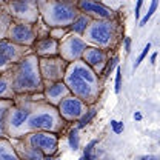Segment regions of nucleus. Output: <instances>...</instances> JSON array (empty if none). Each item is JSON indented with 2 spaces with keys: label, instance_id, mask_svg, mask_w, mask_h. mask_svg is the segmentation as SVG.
<instances>
[{
  "label": "nucleus",
  "instance_id": "4",
  "mask_svg": "<svg viewBox=\"0 0 160 160\" xmlns=\"http://www.w3.org/2000/svg\"><path fill=\"white\" fill-rule=\"evenodd\" d=\"M37 8L48 28H68L80 14L77 0H37Z\"/></svg>",
  "mask_w": 160,
  "mask_h": 160
},
{
  "label": "nucleus",
  "instance_id": "20",
  "mask_svg": "<svg viewBox=\"0 0 160 160\" xmlns=\"http://www.w3.org/2000/svg\"><path fill=\"white\" fill-rule=\"evenodd\" d=\"M91 17H88L86 14H82L80 12L79 16L76 17V19L71 22V25L68 26L69 28V32L71 34H76V36H83L85 34V31H86V28L89 26V23H91Z\"/></svg>",
  "mask_w": 160,
  "mask_h": 160
},
{
  "label": "nucleus",
  "instance_id": "34",
  "mask_svg": "<svg viewBox=\"0 0 160 160\" xmlns=\"http://www.w3.org/2000/svg\"><path fill=\"white\" fill-rule=\"evenodd\" d=\"M142 6H143V0H137V3H136V9H134L136 20L140 19V11H142Z\"/></svg>",
  "mask_w": 160,
  "mask_h": 160
},
{
  "label": "nucleus",
  "instance_id": "16",
  "mask_svg": "<svg viewBox=\"0 0 160 160\" xmlns=\"http://www.w3.org/2000/svg\"><path fill=\"white\" fill-rule=\"evenodd\" d=\"M71 92L69 89L66 88V85L63 82H56V83H45L43 85V91H42V97L43 102H46L48 105L51 106H56L59 105L65 97H68Z\"/></svg>",
  "mask_w": 160,
  "mask_h": 160
},
{
  "label": "nucleus",
  "instance_id": "21",
  "mask_svg": "<svg viewBox=\"0 0 160 160\" xmlns=\"http://www.w3.org/2000/svg\"><path fill=\"white\" fill-rule=\"evenodd\" d=\"M12 105V100H0V139H8L6 132V117Z\"/></svg>",
  "mask_w": 160,
  "mask_h": 160
},
{
  "label": "nucleus",
  "instance_id": "39",
  "mask_svg": "<svg viewBox=\"0 0 160 160\" xmlns=\"http://www.w3.org/2000/svg\"><path fill=\"white\" fill-rule=\"evenodd\" d=\"M79 160H85V159H83V157H80V159Z\"/></svg>",
  "mask_w": 160,
  "mask_h": 160
},
{
  "label": "nucleus",
  "instance_id": "36",
  "mask_svg": "<svg viewBox=\"0 0 160 160\" xmlns=\"http://www.w3.org/2000/svg\"><path fill=\"white\" fill-rule=\"evenodd\" d=\"M140 160H159L157 156H142Z\"/></svg>",
  "mask_w": 160,
  "mask_h": 160
},
{
  "label": "nucleus",
  "instance_id": "26",
  "mask_svg": "<svg viewBox=\"0 0 160 160\" xmlns=\"http://www.w3.org/2000/svg\"><path fill=\"white\" fill-rule=\"evenodd\" d=\"M68 145L72 151H77L80 148V132L76 126L72 129H69V132H68Z\"/></svg>",
  "mask_w": 160,
  "mask_h": 160
},
{
  "label": "nucleus",
  "instance_id": "10",
  "mask_svg": "<svg viewBox=\"0 0 160 160\" xmlns=\"http://www.w3.org/2000/svg\"><path fill=\"white\" fill-rule=\"evenodd\" d=\"M32 49L28 46H20L6 39L0 40V72L8 71L12 65L23 59L25 56L31 54Z\"/></svg>",
  "mask_w": 160,
  "mask_h": 160
},
{
  "label": "nucleus",
  "instance_id": "18",
  "mask_svg": "<svg viewBox=\"0 0 160 160\" xmlns=\"http://www.w3.org/2000/svg\"><path fill=\"white\" fill-rule=\"evenodd\" d=\"M12 148L16 149L20 160H45L46 156H43L39 149L29 146L23 139H9Z\"/></svg>",
  "mask_w": 160,
  "mask_h": 160
},
{
  "label": "nucleus",
  "instance_id": "29",
  "mask_svg": "<svg viewBox=\"0 0 160 160\" xmlns=\"http://www.w3.org/2000/svg\"><path fill=\"white\" fill-rule=\"evenodd\" d=\"M69 34V28H51L49 29V37L56 40H62Z\"/></svg>",
  "mask_w": 160,
  "mask_h": 160
},
{
  "label": "nucleus",
  "instance_id": "27",
  "mask_svg": "<svg viewBox=\"0 0 160 160\" xmlns=\"http://www.w3.org/2000/svg\"><path fill=\"white\" fill-rule=\"evenodd\" d=\"M157 6H159V0H151V5H149V8H148V12L140 19V23H139L140 28H143V26L149 22V19L152 17V14L157 11Z\"/></svg>",
  "mask_w": 160,
  "mask_h": 160
},
{
  "label": "nucleus",
  "instance_id": "12",
  "mask_svg": "<svg viewBox=\"0 0 160 160\" xmlns=\"http://www.w3.org/2000/svg\"><path fill=\"white\" fill-rule=\"evenodd\" d=\"M6 40H9V42H12L16 45H20V46L31 48L32 43L36 42L34 25L12 20L9 28H8V32H6Z\"/></svg>",
  "mask_w": 160,
  "mask_h": 160
},
{
  "label": "nucleus",
  "instance_id": "32",
  "mask_svg": "<svg viewBox=\"0 0 160 160\" xmlns=\"http://www.w3.org/2000/svg\"><path fill=\"white\" fill-rule=\"evenodd\" d=\"M111 129H112L114 134H122L123 129H125V125L119 120H111Z\"/></svg>",
  "mask_w": 160,
  "mask_h": 160
},
{
  "label": "nucleus",
  "instance_id": "23",
  "mask_svg": "<svg viewBox=\"0 0 160 160\" xmlns=\"http://www.w3.org/2000/svg\"><path fill=\"white\" fill-rule=\"evenodd\" d=\"M96 114H97V106L96 105H91V106H88V109L85 111V114L80 117L77 122H76V128L77 129H83L86 125H89L92 120H94V117H96Z\"/></svg>",
  "mask_w": 160,
  "mask_h": 160
},
{
  "label": "nucleus",
  "instance_id": "28",
  "mask_svg": "<svg viewBox=\"0 0 160 160\" xmlns=\"http://www.w3.org/2000/svg\"><path fill=\"white\" fill-rule=\"evenodd\" d=\"M97 143H99V140H91L85 148H83V159L85 160H96V154H94V149H96V146H97Z\"/></svg>",
  "mask_w": 160,
  "mask_h": 160
},
{
  "label": "nucleus",
  "instance_id": "8",
  "mask_svg": "<svg viewBox=\"0 0 160 160\" xmlns=\"http://www.w3.org/2000/svg\"><path fill=\"white\" fill-rule=\"evenodd\" d=\"M23 139L29 146L39 149L43 156H56L59 151V134L54 132H46V131H36V132H28L25 134Z\"/></svg>",
  "mask_w": 160,
  "mask_h": 160
},
{
  "label": "nucleus",
  "instance_id": "1",
  "mask_svg": "<svg viewBox=\"0 0 160 160\" xmlns=\"http://www.w3.org/2000/svg\"><path fill=\"white\" fill-rule=\"evenodd\" d=\"M69 89L71 96L85 102L88 106L96 105L102 92V80L83 60L68 63L62 80Z\"/></svg>",
  "mask_w": 160,
  "mask_h": 160
},
{
  "label": "nucleus",
  "instance_id": "11",
  "mask_svg": "<svg viewBox=\"0 0 160 160\" xmlns=\"http://www.w3.org/2000/svg\"><path fill=\"white\" fill-rule=\"evenodd\" d=\"M86 46H88L86 42L80 36L69 32L66 37L59 40V57L63 59L66 63H72L82 59V54L86 49Z\"/></svg>",
  "mask_w": 160,
  "mask_h": 160
},
{
  "label": "nucleus",
  "instance_id": "17",
  "mask_svg": "<svg viewBox=\"0 0 160 160\" xmlns=\"http://www.w3.org/2000/svg\"><path fill=\"white\" fill-rule=\"evenodd\" d=\"M32 54H36L37 57H52V56H59V40L52 39V37H42L36 39V42L31 46Z\"/></svg>",
  "mask_w": 160,
  "mask_h": 160
},
{
  "label": "nucleus",
  "instance_id": "2",
  "mask_svg": "<svg viewBox=\"0 0 160 160\" xmlns=\"http://www.w3.org/2000/svg\"><path fill=\"white\" fill-rule=\"evenodd\" d=\"M9 77L12 91L16 96H32L42 94L43 80L39 71V57L36 54H28L23 59L12 65L9 69Z\"/></svg>",
  "mask_w": 160,
  "mask_h": 160
},
{
  "label": "nucleus",
  "instance_id": "37",
  "mask_svg": "<svg viewBox=\"0 0 160 160\" xmlns=\"http://www.w3.org/2000/svg\"><path fill=\"white\" fill-rule=\"evenodd\" d=\"M132 117H134V120H137V122H140V120L143 119V116H142V112H140V111H136Z\"/></svg>",
  "mask_w": 160,
  "mask_h": 160
},
{
  "label": "nucleus",
  "instance_id": "7",
  "mask_svg": "<svg viewBox=\"0 0 160 160\" xmlns=\"http://www.w3.org/2000/svg\"><path fill=\"white\" fill-rule=\"evenodd\" d=\"M3 8L8 11L12 20L34 25L39 20L37 0H6Z\"/></svg>",
  "mask_w": 160,
  "mask_h": 160
},
{
  "label": "nucleus",
  "instance_id": "13",
  "mask_svg": "<svg viewBox=\"0 0 160 160\" xmlns=\"http://www.w3.org/2000/svg\"><path fill=\"white\" fill-rule=\"evenodd\" d=\"M88 109V105L80 99L74 96H68L57 105V111H59L60 117L65 120L66 123H74L85 114V111Z\"/></svg>",
  "mask_w": 160,
  "mask_h": 160
},
{
  "label": "nucleus",
  "instance_id": "40",
  "mask_svg": "<svg viewBox=\"0 0 160 160\" xmlns=\"http://www.w3.org/2000/svg\"><path fill=\"white\" fill-rule=\"evenodd\" d=\"M0 6H2V5H0Z\"/></svg>",
  "mask_w": 160,
  "mask_h": 160
},
{
  "label": "nucleus",
  "instance_id": "14",
  "mask_svg": "<svg viewBox=\"0 0 160 160\" xmlns=\"http://www.w3.org/2000/svg\"><path fill=\"white\" fill-rule=\"evenodd\" d=\"M79 12L86 14L92 20H111L119 17V14L109 6L100 3L99 0H77Z\"/></svg>",
  "mask_w": 160,
  "mask_h": 160
},
{
  "label": "nucleus",
  "instance_id": "31",
  "mask_svg": "<svg viewBox=\"0 0 160 160\" xmlns=\"http://www.w3.org/2000/svg\"><path fill=\"white\" fill-rule=\"evenodd\" d=\"M122 79H123L122 68L117 66L116 68V79H114V92L116 94H120V91H122Z\"/></svg>",
  "mask_w": 160,
  "mask_h": 160
},
{
  "label": "nucleus",
  "instance_id": "38",
  "mask_svg": "<svg viewBox=\"0 0 160 160\" xmlns=\"http://www.w3.org/2000/svg\"><path fill=\"white\" fill-rule=\"evenodd\" d=\"M45 160H54V156H46Z\"/></svg>",
  "mask_w": 160,
  "mask_h": 160
},
{
  "label": "nucleus",
  "instance_id": "25",
  "mask_svg": "<svg viewBox=\"0 0 160 160\" xmlns=\"http://www.w3.org/2000/svg\"><path fill=\"white\" fill-rule=\"evenodd\" d=\"M119 56L117 54H114L112 57H109L108 62H106V66H105V69H103V72H102V76H100V80H102V83L105 82V80L108 79L109 76H111V72L119 66Z\"/></svg>",
  "mask_w": 160,
  "mask_h": 160
},
{
  "label": "nucleus",
  "instance_id": "5",
  "mask_svg": "<svg viewBox=\"0 0 160 160\" xmlns=\"http://www.w3.org/2000/svg\"><path fill=\"white\" fill-rule=\"evenodd\" d=\"M65 126H66V122L60 117L57 108L40 100L36 103L29 119L23 128L22 137L28 132H36V131H46V132H54L60 136Z\"/></svg>",
  "mask_w": 160,
  "mask_h": 160
},
{
  "label": "nucleus",
  "instance_id": "24",
  "mask_svg": "<svg viewBox=\"0 0 160 160\" xmlns=\"http://www.w3.org/2000/svg\"><path fill=\"white\" fill-rule=\"evenodd\" d=\"M11 22H12V19L8 14V11L3 6H0V40L6 39V32H8V28H9Z\"/></svg>",
  "mask_w": 160,
  "mask_h": 160
},
{
  "label": "nucleus",
  "instance_id": "6",
  "mask_svg": "<svg viewBox=\"0 0 160 160\" xmlns=\"http://www.w3.org/2000/svg\"><path fill=\"white\" fill-rule=\"evenodd\" d=\"M43 100L42 94H32V96H16L12 99V105L8 111L6 117V132L8 139H20L23 128L29 119L36 103Z\"/></svg>",
  "mask_w": 160,
  "mask_h": 160
},
{
  "label": "nucleus",
  "instance_id": "35",
  "mask_svg": "<svg viewBox=\"0 0 160 160\" xmlns=\"http://www.w3.org/2000/svg\"><path fill=\"white\" fill-rule=\"evenodd\" d=\"M157 56H159L157 52H152V54H151V57H149V63H151L152 66L156 65V60H157Z\"/></svg>",
  "mask_w": 160,
  "mask_h": 160
},
{
  "label": "nucleus",
  "instance_id": "3",
  "mask_svg": "<svg viewBox=\"0 0 160 160\" xmlns=\"http://www.w3.org/2000/svg\"><path fill=\"white\" fill-rule=\"evenodd\" d=\"M82 39L88 46H96L111 52L123 40V26L119 17L111 20H91Z\"/></svg>",
  "mask_w": 160,
  "mask_h": 160
},
{
  "label": "nucleus",
  "instance_id": "30",
  "mask_svg": "<svg viewBox=\"0 0 160 160\" xmlns=\"http://www.w3.org/2000/svg\"><path fill=\"white\" fill-rule=\"evenodd\" d=\"M151 46H152V45H151V42H148V43L145 45V48L142 49V52L139 54V57H137V60H136V62H134V65H132V69H134V71H136V69L139 68V66H140V63H142V62L145 60V57L148 56V52H149Z\"/></svg>",
  "mask_w": 160,
  "mask_h": 160
},
{
  "label": "nucleus",
  "instance_id": "33",
  "mask_svg": "<svg viewBox=\"0 0 160 160\" xmlns=\"http://www.w3.org/2000/svg\"><path fill=\"white\" fill-rule=\"evenodd\" d=\"M123 49H125V52L126 54H129L131 52V39L129 37H123Z\"/></svg>",
  "mask_w": 160,
  "mask_h": 160
},
{
  "label": "nucleus",
  "instance_id": "9",
  "mask_svg": "<svg viewBox=\"0 0 160 160\" xmlns=\"http://www.w3.org/2000/svg\"><path fill=\"white\" fill-rule=\"evenodd\" d=\"M68 63L63 59H60L59 56H52V57H39V71L40 77L45 83H56L62 82L65 71H66Z\"/></svg>",
  "mask_w": 160,
  "mask_h": 160
},
{
  "label": "nucleus",
  "instance_id": "19",
  "mask_svg": "<svg viewBox=\"0 0 160 160\" xmlns=\"http://www.w3.org/2000/svg\"><path fill=\"white\" fill-rule=\"evenodd\" d=\"M16 97L8 71L0 72V100H12Z\"/></svg>",
  "mask_w": 160,
  "mask_h": 160
},
{
  "label": "nucleus",
  "instance_id": "15",
  "mask_svg": "<svg viewBox=\"0 0 160 160\" xmlns=\"http://www.w3.org/2000/svg\"><path fill=\"white\" fill-rule=\"evenodd\" d=\"M109 57H111V52H108V51H103V49L96 48V46H86V49L83 51L80 60H83L97 76H102Z\"/></svg>",
  "mask_w": 160,
  "mask_h": 160
},
{
  "label": "nucleus",
  "instance_id": "22",
  "mask_svg": "<svg viewBox=\"0 0 160 160\" xmlns=\"http://www.w3.org/2000/svg\"><path fill=\"white\" fill-rule=\"evenodd\" d=\"M0 160H20L9 139H0Z\"/></svg>",
  "mask_w": 160,
  "mask_h": 160
}]
</instances>
